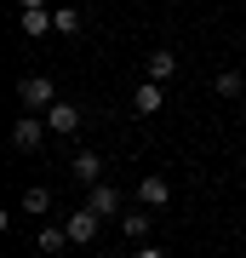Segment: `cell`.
<instances>
[{"label": "cell", "mask_w": 246, "mask_h": 258, "mask_svg": "<svg viewBox=\"0 0 246 258\" xmlns=\"http://www.w3.org/2000/svg\"><path fill=\"white\" fill-rule=\"evenodd\" d=\"M18 103H23V115H46L57 103V86L46 81V75H23L18 81Z\"/></svg>", "instance_id": "obj_1"}, {"label": "cell", "mask_w": 246, "mask_h": 258, "mask_svg": "<svg viewBox=\"0 0 246 258\" xmlns=\"http://www.w3.org/2000/svg\"><path fill=\"white\" fill-rule=\"evenodd\" d=\"M46 132H52V126H46V115H18V126H12V149H23V155H29V149L46 144Z\"/></svg>", "instance_id": "obj_2"}, {"label": "cell", "mask_w": 246, "mask_h": 258, "mask_svg": "<svg viewBox=\"0 0 246 258\" xmlns=\"http://www.w3.org/2000/svg\"><path fill=\"white\" fill-rule=\"evenodd\" d=\"M63 230H69V247H86V241H98L103 218H98L92 207H80V212H69V218H63Z\"/></svg>", "instance_id": "obj_3"}, {"label": "cell", "mask_w": 246, "mask_h": 258, "mask_svg": "<svg viewBox=\"0 0 246 258\" xmlns=\"http://www.w3.org/2000/svg\"><path fill=\"white\" fill-rule=\"evenodd\" d=\"M86 207L98 212L103 224H120V189H115V184H92V195H86Z\"/></svg>", "instance_id": "obj_4"}, {"label": "cell", "mask_w": 246, "mask_h": 258, "mask_svg": "<svg viewBox=\"0 0 246 258\" xmlns=\"http://www.w3.org/2000/svg\"><path fill=\"white\" fill-rule=\"evenodd\" d=\"M137 201L143 207H172V178H160V172L137 178Z\"/></svg>", "instance_id": "obj_5"}, {"label": "cell", "mask_w": 246, "mask_h": 258, "mask_svg": "<svg viewBox=\"0 0 246 258\" xmlns=\"http://www.w3.org/2000/svg\"><path fill=\"white\" fill-rule=\"evenodd\" d=\"M74 178L92 189V184H103V155L98 149H74Z\"/></svg>", "instance_id": "obj_6"}, {"label": "cell", "mask_w": 246, "mask_h": 258, "mask_svg": "<svg viewBox=\"0 0 246 258\" xmlns=\"http://www.w3.org/2000/svg\"><path fill=\"white\" fill-rule=\"evenodd\" d=\"M160 103H166V86H160V81H143V86H132V109H137V115H155Z\"/></svg>", "instance_id": "obj_7"}, {"label": "cell", "mask_w": 246, "mask_h": 258, "mask_svg": "<svg viewBox=\"0 0 246 258\" xmlns=\"http://www.w3.org/2000/svg\"><path fill=\"white\" fill-rule=\"evenodd\" d=\"M149 224H155V218H149V207H143V212H120V235H126L132 247H143V241H149Z\"/></svg>", "instance_id": "obj_8"}, {"label": "cell", "mask_w": 246, "mask_h": 258, "mask_svg": "<svg viewBox=\"0 0 246 258\" xmlns=\"http://www.w3.org/2000/svg\"><path fill=\"white\" fill-rule=\"evenodd\" d=\"M35 247H40L46 258L63 252V247H69V230H63V224H35Z\"/></svg>", "instance_id": "obj_9"}, {"label": "cell", "mask_w": 246, "mask_h": 258, "mask_svg": "<svg viewBox=\"0 0 246 258\" xmlns=\"http://www.w3.org/2000/svg\"><path fill=\"white\" fill-rule=\"evenodd\" d=\"M46 126H52V132H74V126H80V109H74V103H63V98H57L52 109H46Z\"/></svg>", "instance_id": "obj_10"}, {"label": "cell", "mask_w": 246, "mask_h": 258, "mask_svg": "<svg viewBox=\"0 0 246 258\" xmlns=\"http://www.w3.org/2000/svg\"><path fill=\"white\" fill-rule=\"evenodd\" d=\"M172 75H178V52L172 46H155V52H149V81H172Z\"/></svg>", "instance_id": "obj_11"}, {"label": "cell", "mask_w": 246, "mask_h": 258, "mask_svg": "<svg viewBox=\"0 0 246 258\" xmlns=\"http://www.w3.org/2000/svg\"><path fill=\"white\" fill-rule=\"evenodd\" d=\"M23 212H29V218H46V212H52V189H46V184H29L23 189V201H18Z\"/></svg>", "instance_id": "obj_12"}, {"label": "cell", "mask_w": 246, "mask_h": 258, "mask_svg": "<svg viewBox=\"0 0 246 258\" xmlns=\"http://www.w3.org/2000/svg\"><path fill=\"white\" fill-rule=\"evenodd\" d=\"M52 29H57V18H52V12H46V6H35V12H23V35H29V40L52 35Z\"/></svg>", "instance_id": "obj_13"}, {"label": "cell", "mask_w": 246, "mask_h": 258, "mask_svg": "<svg viewBox=\"0 0 246 258\" xmlns=\"http://www.w3.org/2000/svg\"><path fill=\"white\" fill-rule=\"evenodd\" d=\"M218 98H246V75L223 69V75H218Z\"/></svg>", "instance_id": "obj_14"}, {"label": "cell", "mask_w": 246, "mask_h": 258, "mask_svg": "<svg viewBox=\"0 0 246 258\" xmlns=\"http://www.w3.org/2000/svg\"><path fill=\"white\" fill-rule=\"evenodd\" d=\"M52 18H57V35H74V29H80V12H74V6H57Z\"/></svg>", "instance_id": "obj_15"}, {"label": "cell", "mask_w": 246, "mask_h": 258, "mask_svg": "<svg viewBox=\"0 0 246 258\" xmlns=\"http://www.w3.org/2000/svg\"><path fill=\"white\" fill-rule=\"evenodd\" d=\"M132 258H166V252H160V247H149V241H143V247H137Z\"/></svg>", "instance_id": "obj_16"}, {"label": "cell", "mask_w": 246, "mask_h": 258, "mask_svg": "<svg viewBox=\"0 0 246 258\" xmlns=\"http://www.w3.org/2000/svg\"><path fill=\"white\" fill-rule=\"evenodd\" d=\"M35 6H46V0H23V12H35Z\"/></svg>", "instance_id": "obj_17"}, {"label": "cell", "mask_w": 246, "mask_h": 258, "mask_svg": "<svg viewBox=\"0 0 246 258\" xmlns=\"http://www.w3.org/2000/svg\"><path fill=\"white\" fill-rule=\"evenodd\" d=\"M109 258H126V252H109Z\"/></svg>", "instance_id": "obj_18"}, {"label": "cell", "mask_w": 246, "mask_h": 258, "mask_svg": "<svg viewBox=\"0 0 246 258\" xmlns=\"http://www.w3.org/2000/svg\"><path fill=\"white\" fill-rule=\"evenodd\" d=\"M240 115H246V98H240Z\"/></svg>", "instance_id": "obj_19"}]
</instances>
